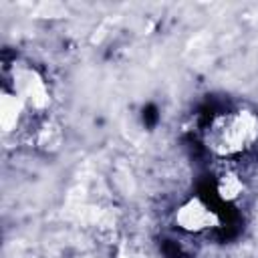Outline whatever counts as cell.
<instances>
[{"instance_id":"6da1fadb","label":"cell","mask_w":258,"mask_h":258,"mask_svg":"<svg viewBox=\"0 0 258 258\" xmlns=\"http://www.w3.org/2000/svg\"><path fill=\"white\" fill-rule=\"evenodd\" d=\"M204 141L218 157L242 155L258 141V113L236 109L216 115L204 133Z\"/></svg>"},{"instance_id":"7a4b0ae2","label":"cell","mask_w":258,"mask_h":258,"mask_svg":"<svg viewBox=\"0 0 258 258\" xmlns=\"http://www.w3.org/2000/svg\"><path fill=\"white\" fill-rule=\"evenodd\" d=\"M10 91H14L26 105L28 113L42 115L50 107V89L46 79L30 64H14L10 73Z\"/></svg>"},{"instance_id":"3957f363","label":"cell","mask_w":258,"mask_h":258,"mask_svg":"<svg viewBox=\"0 0 258 258\" xmlns=\"http://www.w3.org/2000/svg\"><path fill=\"white\" fill-rule=\"evenodd\" d=\"M173 224L185 234H204L222 224L220 214L200 196H191L173 210Z\"/></svg>"},{"instance_id":"277c9868","label":"cell","mask_w":258,"mask_h":258,"mask_svg":"<svg viewBox=\"0 0 258 258\" xmlns=\"http://www.w3.org/2000/svg\"><path fill=\"white\" fill-rule=\"evenodd\" d=\"M26 113H28V109H26L24 101L14 91L4 87L0 93V129H2V133H6V135L16 133L20 129Z\"/></svg>"},{"instance_id":"5b68a950","label":"cell","mask_w":258,"mask_h":258,"mask_svg":"<svg viewBox=\"0 0 258 258\" xmlns=\"http://www.w3.org/2000/svg\"><path fill=\"white\" fill-rule=\"evenodd\" d=\"M32 141H34V147L40 149L42 153H56L62 147L64 131H62V127L56 119L44 115L34 127Z\"/></svg>"},{"instance_id":"8992f818","label":"cell","mask_w":258,"mask_h":258,"mask_svg":"<svg viewBox=\"0 0 258 258\" xmlns=\"http://www.w3.org/2000/svg\"><path fill=\"white\" fill-rule=\"evenodd\" d=\"M246 191V181L242 177V173L234 171V169H226L218 175L216 179V194L222 202L232 204L238 202Z\"/></svg>"},{"instance_id":"52a82bcc","label":"cell","mask_w":258,"mask_h":258,"mask_svg":"<svg viewBox=\"0 0 258 258\" xmlns=\"http://www.w3.org/2000/svg\"><path fill=\"white\" fill-rule=\"evenodd\" d=\"M62 12H67V10H64L60 4H46V2L40 4L38 10H36L38 16H48V14H50V16H62Z\"/></svg>"},{"instance_id":"ba28073f","label":"cell","mask_w":258,"mask_h":258,"mask_svg":"<svg viewBox=\"0 0 258 258\" xmlns=\"http://www.w3.org/2000/svg\"><path fill=\"white\" fill-rule=\"evenodd\" d=\"M119 258H143V254H139V252H135V250H123V252L119 254Z\"/></svg>"}]
</instances>
